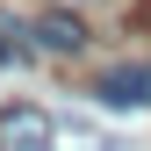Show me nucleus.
Instances as JSON below:
<instances>
[{
	"mask_svg": "<svg viewBox=\"0 0 151 151\" xmlns=\"http://www.w3.org/2000/svg\"><path fill=\"white\" fill-rule=\"evenodd\" d=\"M43 7H79L86 14V7H108V0H43Z\"/></svg>",
	"mask_w": 151,
	"mask_h": 151,
	"instance_id": "39448f33",
	"label": "nucleus"
},
{
	"mask_svg": "<svg viewBox=\"0 0 151 151\" xmlns=\"http://www.w3.org/2000/svg\"><path fill=\"white\" fill-rule=\"evenodd\" d=\"M29 58H36V36L14 22L7 7H0V65H29Z\"/></svg>",
	"mask_w": 151,
	"mask_h": 151,
	"instance_id": "20e7f679",
	"label": "nucleus"
},
{
	"mask_svg": "<svg viewBox=\"0 0 151 151\" xmlns=\"http://www.w3.org/2000/svg\"><path fill=\"white\" fill-rule=\"evenodd\" d=\"M86 93H93L101 108H144V101H151V65H101Z\"/></svg>",
	"mask_w": 151,
	"mask_h": 151,
	"instance_id": "f03ea898",
	"label": "nucleus"
},
{
	"mask_svg": "<svg viewBox=\"0 0 151 151\" xmlns=\"http://www.w3.org/2000/svg\"><path fill=\"white\" fill-rule=\"evenodd\" d=\"M50 137H58V122H50L43 108H29V101L0 108V151H43Z\"/></svg>",
	"mask_w": 151,
	"mask_h": 151,
	"instance_id": "7ed1b4c3",
	"label": "nucleus"
},
{
	"mask_svg": "<svg viewBox=\"0 0 151 151\" xmlns=\"http://www.w3.org/2000/svg\"><path fill=\"white\" fill-rule=\"evenodd\" d=\"M29 36H36V50H50V58H79V50L93 43V29H86L79 7H43L29 22Z\"/></svg>",
	"mask_w": 151,
	"mask_h": 151,
	"instance_id": "f257e3e1",
	"label": "nucleus"
}]
</instances>
